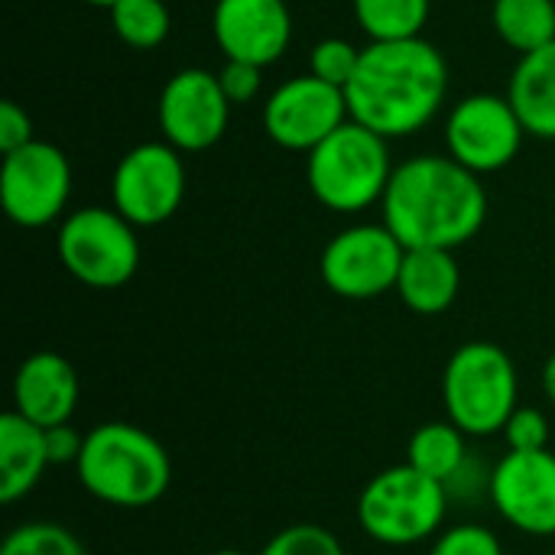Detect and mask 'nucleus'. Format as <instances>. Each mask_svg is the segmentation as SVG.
I'll return each instance as SVG.
<instances>
[{
	"mask_svg": "<svg viewBox=\"0 0 555 555\" xmlns=\"http://www.w3.org/2000/svg\"><path fill=\"white\" fill-rule=\"evenodd\" d=\"M380 205L384 224L406 250H455L488 218V192L478 172L452 156H416L397 166Z\"/></svg>",
	"mask_w": 555,
	"mask_h": 555,
	"instance_id": "1",
	"label": "nucleus"
},
{
	"mask_svg": "<svg viewBox=\"0 0 555 555\" xmlns=\"http://www.w3.org/2000/svg\"><path fill=\"white\" fill-rule=\"evenodd\" d=\"M449 68L442 52L416 39L371 42L345 88L348 114L384 140L423 130L446 101Z\"/></svg>",
	"mask_w": 555,
	"mask_h": 555,
	"instance_id": "2",
	"label": "nucleus"
},
{
	"mask_svg": "<svg viewBox=\"0 0 555 555\" xmlns=\"http://www.w3.org/2000/svg\"><path fill=\"white\" fill-rule=\"evenodd\" d=\"M75 465L78 481L91 498L124 511L156 504L172 481L169 452L156 436L133 423L94 426L85 436V449Z\"/></svg>",
	"mask_w": 555,
	"mask_h": 555,
	"instance_id": "3",
	"label": "nucleus"
},
{
	"mask_svg": "<svg viewBox=\"0 0 555 555\" xmlns=\"http://www.w3.org/2000/svg\"><path fill=\"white\" fill-rule=\"evenodd\" d=\"M309 189L332 211H364L374 202H384L390 185V153L387 140L358 120L341 124L309 153Z\"/></svg>",
	"mask_w": 555,
	"mask_h": 555,
	"instance_id": "4",
	"label": "nucleus"
},
{
	"mask_svg": "<svg viewBox=\"0 0 555 555\" xmlns=\"http://www.w3.org/2000/svg\"><path fill=\"white\" fill-rule=\"evenodd\" d=\"M442 400L449 423L465 436H494L517 410V367L511 354L491 341L462 345L446 364Z\"/></svg>",
	"mask_w": 555,
	"mask_h": 555,
	"instance_id": "5",
	"label": "nucleus"
},
{
	"mask_svg": "<svg viewBox=\"0 0 555 555\" xmlns=\"http://www.w3.org/2000/svg\"><path fill=\"white\" fill-rule=\"evenodd\" d=\"M364 533L384 546H413L429 540L446 520V485L413 465H397L367 481L358 498Z\"/></svg>",
	"mask_w": 555,
	"mask_h": 555,
	"instance_id": "6",
	"label": "nucleus"
},
{
	"mask_svg": "<svg viewBox=\"0 0 555 555\" xmlns=\"http://www.w3.org/2000/svg\"><path fill=\"white\" fill-rule=\"evenodd\" d=\"M62 267L91 289H117L140 267V241L133 224L111 208H78L59 228Z\"/></svg>",
	"mask_w": 555,
	"mask_h": 555,
	"instance_id": "7",
	"label": "nucleus"
},
{
	"mask_svg": "<svg viewBox=\"0 0 555 555\" xmlns=\"http://www.w3.org/2000/svg\"><path fill=\"white\" fill-rule=\"evenodd\" d=\"M72 195V166L65 153L46 140H29L26 146L3 156L0 166V202L13 224L46 228L52 224Z\"/></svg>",
	"mask_w": 555,
	"mask_h": 555,
	"instance_id": "8",
	"label": "nucleus"
},
{
	"mask_svg": "<svg viewBox=\"0 0 555 555\" xmlns=\"http://www.w3.org/2000/svg\"><path fill=\"white\" fill-rule=\"evenodd\" d=\"M406 247L387 224H354L322 250V280L341 299H377L397 289Z\"/></svg>",
	"mask_w": 555,
	"mask_h": 555,
	"instance_id": "9",
	"label": "nucleus"
},
{
	"mask_svg": "<svg viewBox=\"0 0 555 555\" xmlns=\"http://www.w3.org/2000/svg\"><path fill=\"white\" fill-rule=\"evenodd\" d=\"M114 211L133 228H156L169 221L185 195V166L169 143H140L114 169Z\"/></svg>",
	"mask_w": 555,
	"mask_h": 555,
	"instance_id": "10",
	"label": "nucleus"
},
{
	"mask_svg": "<svg viewBox=\"0 0 555 555\" xmlns=\"http://www.w3.org/2000/svg\"><path fill=\"white\" fill-rule=\"evenodd\" d=\"M524 133L514 104L498 94H472L459 101L446 120L452 159L478 176L504 169L520 153Z\"/></svg>",
	"mask_w": 555,
	"mask_h": 555,
	"instance_id": "11",
	"label": "nucleus"
},
{
	"mask_svg": "<svg viewBox=\"0 0 555 555\" xmlns=\"http://www.w3.org/2000/svg\"><path fill=\"white\" fill-rule=\"evenodd\" d=\"M348 98L341 88L309 75L289 78L263 104V127L283 150L312 153L325 137L348 124Z\"/></svg>",
	"mask_w": 555,
	"mask_h": 555,
	"instance_id": "12",
	"label": "nucleus"
},
{
	"mask_svg": "<svg viewBox=\"0 0 555 555\" xmlns=\"http://www.w3.org/2000/svg\"><path fill=\"white\" fill-rule=\"evenodd\" d=\"M156 114L169 146L179 153H198L221 140L231 101L224 98L218 75L205 68H182L166 81Z\"/></svg>",
	"mask_w": 555,
	"mask_h": 555,
	"instance_id": "13",
	"label": "nucleus"
},
{
	"mask_svg": "<svg viewBox=\"0 0 555 555\" xmlns=\"http://www.w3.org/2000/svg\"><path fill=\"white\" fill-rule=\"evenodd\" d=\"M491 498L511 527L530 537H555L553 452H507L491 475Z\"/></svg>",
	"mask_w": 555,
	"mask_h": 555,
	"instance_id": "14",
	"label": "nucleus"
},
{
	"mask_svg": "<svg viewBox=\"0 0 555 555\" xmlns=\"http://www.w3.org/2000/svg\"><path fill=\"white\" fill-rule=\"evenodd\" d=\"M211 33L228 62L273 65L289 39L293 20L286 0H218L211 13Z\"/></svg>",
	"mask_w": 555,
	"mask_h": 555,
	"instance_id": "15",
	"label": "nucleus"
},
{
	"mask_svg": "<svg viewBox=\"0 0 555 555\" xmlns=\"http://www.w3.org/2000/svg\"><path fill=\"white\" fill-rule=\"evenodd\" d=\"M78 374L55 351L29 354L13 377V410L39 429L65 426L78 406Z\"/></svg>",
	"mask_w": 555,
	"mask_h": 555,
	"instance_id": "16",
	"label": "nucleus"
},
{
	"mask_svg": "<svg viewBox=\"0 0 555 555\" xmlns=\"http://www.w3.org/2000/svg\"><path fill=\"white\" fill-rule=\"evenodd\" d=\"M46 429L20 416L16 410L0 416V504L26 498L49 468Z\"/></svg>",
	"mask_w": 555,
	"mask_h": 555,
	"instance_id": "17",
	"label": "nucleus"
},
{
	"mask_svg": "<svg viewBox=\"0 0 555 555\" xmlns=\"http://www.w3.org/2000/svg\"><path fill=\"white\" fill-rule=\"evenodd\" d=\"M462 286V270L452 250H436V247H420L406 250L397 293L406 309L416 315H439L446 312Z\"/></svg>",
	"mask_w": 555,
	"mask_h": 555,
	"instance_id": "18",
	"label": "nucleus"
},
{
	"mask_svg": "<svg viewBox=\"0 0 555 555\" xmlns=\"http://www.w3.org/2000/svg\"><path fill=\"white\" fill-rule=\"evenodd\" d=\"M507 101L514 104L527 133L555 140V42L520 55Z\"/></svg>",
	"mask_w": 555,
	"mask_h": 555,
	"instance_id": "19",
	"label": "nucleus"
},
{
	"mask_svg": "<svg viewBox=\"0 0 555 555\" xmlns=\"http://www.w3.org/2000/svg\"><path fill=\"white\" fill-rule=\"evenodd\" d=\"M494 29L520 55L555 42V0H494Z\"/></svg>",
	"mask_w": 555,
	"mask_h": 555,
	"instance_id": "20",
	"label": "nucleus"
},
{
	"mask_svg": "<svg viewBox=\"0 0 555 555\" xmlns=\"http://www.w3.org/2000/svg\"><path fill=\"white\" fill-rule=\"evenodd\" d=\"M406 465L446 485L465 465V433L455 423H426L406 446Z\"/></svg>",
	"mask_w": 555,
	"mask_h": 555,
	"instance_id": "21",
	"label": "nucleus"
},
{
	"mask_svg": "<svg viewBox=\"0 0 555 555\" xmlns=\"http://www.w3.org/2000/svg\"><path fill=\"white\" fill-rule=\"evenodd\" d=\"M354 16L371 42L416 39L429 20V0H354Z\"/></svg>",
	"mask_w": 555,
	"mask_h": 555,
	"instance_id": "22",
	"label": "nucleus"
},
{
	"mask_svg": "<svg viewBox=\"0 0 555 555\" xmlns=\"http://www.w3.org/2000/svg\"><path fill=\"white\" fill-rule=\"evenodd\" d=\"M111 23L130 49H156L169 36V10L163 0H117Z\"/></svg>",
	"mask_w": 555,
	"mask_h": 555,
	"instance_id": "23",
	"label": "nucleus"
},
{
	"mask_svg": "<svg viewBox=\"0 0 555 555\" xmlns=\"http://www.w3.org/2000/svg\"><path fill=\"white\" fill-rule=\"evenodd\" d=\"M0 555H88L81 540L59 524H20L7 533Z\"/></svg>",
	"mask_w": 555,
	"mask_h": 555,
	"instance_id": "24",
	"label": "nucleus"
},
{
	"mask_svg": "<svg viewBox=\"0 0 555 555\" xmlns=\"http://www.w3.org/2000/svg\"><path fill=\"white\" fill-rule=\"evenodd\" d=\"M260 555H345L338 537L319 524H296L280 530Z\"/></svg>",
	"mask_w": 555,
	"mask_h": 555,
	"instance_id": "25",
	"label": "nucleus"
},
{
	"mask_svg": "<svg viewBox=\"0 0 555 555\" xmlns=\"http://www.w3.org/2000/svg\"><path fill=\"white\" fill-rule=\"evenodd\" d=\"M312 75L335 85V88H348V81L354 78L358 65H361V49L351 46L348 39H322L312 55H309Z\"/></svg>",
	"mask_w": 555,
	"mask_h": 555,
	"instance_id": "26",
	"label": "nucleus"
},
{
	"mask_svg": "<svg viewBox=\"0 0 555 555\" xmlns=\"http://www.w3.org/2000/svg\"><path fill=\"white\" fill-rule=\"evenodd\" d=\"M433 555H504V546L494 537V530L481 524H462L436 540Z\"/></svg>",
	"mask_w": 555,
	"mask_h": 555,
	"instance_id": "27",
	"label": "nucleus"
},
{
	"mask_svg": "<svg viewBox=\"0 0 555 555\" xmlns=\"http://www.w3.org/2000/svg\"><path fill=\"white\" fill-rule=\"evenodd\" d=\"M511 452H543L550 442V423L533 406H517L514 416L504 426Z\"/></svg>",
	"mask_w": 555,
	"mask_h": 555,
	"instance_id": "28",
	"label": "nucleus"
},
{
	"mask_svg": "<svg viewBox=\"0 0 555 555\" xmlns=\"http://www.w3.org/2000/svg\"><path fill=\"white\" fill-rule=\"evenodd\" d=\"M260 65H247V62H224V68L218 72L221 91L231 104H247L257 98L260 91Z\"/></svg>",
	"mask_w": 555,
	"mask_h": 555,
	"instance_id": "29",
	"label": "nucleus"
},
{
	"mask_svg": "<svg viewBox=\"0 0 555 555\" xmlns=\"http://www.w3.org/2000/svg\"><path fill=\"white\" fill-rule=\"evenodd\" d=\"M33 140V120L29 114L16 104V101H3L0 104V153H13L20 146H26Z\"/></svg>",
	"mask_w": 555,
	"mask_h": 555,
	"instance_id": "30",
	"label": "nucleus"
},
{
	"mask_svg": "<svg viewBox=\"0 0 555 555\" xmlns=\"http://www.w3.org/2000/svg\"><path fill=\"white\" fill-rule=\"evenodd\" d=\"M46 449H49L52 465H68V462H78V455L85 449V436H78L68 423L52 426V429H46Z\"/></svg>",
	"mask_w": 555,
	"mask_h": 555,
	"instance_id": "31",
	"label": "nucleus"
},
{
	"mask_svg": "<svg viewBox=\"0 0 555 555\" xmlns=\"http://www.w3.org/2000/svg\"><path fill=\"white\" fill-rule=\"evenodd\" d=\"M543 390H546L550 403L555 406V354L546 361V367H543Z\"/></svg>",
	"mask_w": 555,
	"mask_h": 555,
	"instance_id": "32",
	"label": "nucleus"
},
{
	"mask_svg": "<svg viewBox=\"0 0 555 555\" xmlns=\"http://www.w3.org/2000/svg\"><path fill=\"white\" fill-rule=\"evenodd\" d=\"M85 3H91V7H107V10H111L117 0H85Z\"/></svg>",
	"mask_w": 555,
	"mask_h": 555,
	"instance_id": "33",
	"label": "nucleus"
},
{
	"mask_svg": "<svg viewBox=\"0 0 555 555\" xmlns=\"http://www.w3.org/2000/svg\"><path fill=\"white\" fill-rule=\"evenodd\" d=\"M211 555H247V553H241V550H218V553H211Z\"/></svg>",
	"mask_w": 555,
	"mask_h": 555,
	"instance_id": "34",
	"label": "nucleus"
}]
</instances>
